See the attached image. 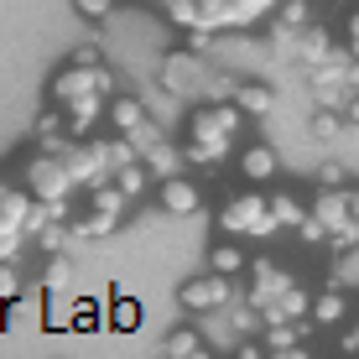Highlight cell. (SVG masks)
Listing matches in <instances>:
<instances>
[{"label": "cell", "instance_id": "obj_34", "mask_svg": "<svg viewBox=\"0 0 359 359\" xmlns=\"http://www.w3.org/2000/svg\"><path fill=\"white\" fill-rule=\"evenodd\" d=\"M349 53L359 57V11H354V16H349Z\"/></svg>", "mask_w": 359, "mask_h": 359}, {"label": "cell", "instance_id": "obj_8", "mask_svg": "<svg viewBox=\"0 0 359 359\" xmlns=\"http://www.w3.org/2000/svg\"><path fill=\"white\" fill-rule=\"evenodd\" d=\"M162 214H172V219H188V214H198V188L188 177H162Z\"/></svg>", "mask_w": 359, "mask_h": 359}, {"label": "cell", "instance_id": "obj_7", "mask_svg": "<svg viewBox=\"0 0 359 359\" xmlns=\"http://www.w3.org/2000/svg\"><path fill=\"white\" fill-rule=\"evenodd\" d=\"M83 94H99V83H94V68H83V63H73V68H63V73H57V79H53V99H57V104H73V99H83ZM109 99V94H104Z\"/></svg>", "mask_w": 359, "mask_h": 359}, {"label": "cell", "instance_id": "obj_5", "mask_svg": "<svg viewBox=\"0 0 359 359\" xmlns=\"http://www.w3.org/2000/svg\"><path fill=\"white\" fill-rule=\"evenodd\" d=\"M250 281H255V287H250V307H261V313L276 307L281 297H287V287H292V276L276 261H250Z\"/></svg>", "mask_w": 359, "mask_h": 359}, {"label": "cell", "instance_id": "obj_13", "mask_svg": "<svg viewBox=\"0 0 359 359\" xmlns=\"http://www.w3.org/2000/svg\"><path fill=\"white\" fill-rule=\"evenodd\" d=\"M271 214H276L281 229H302V224H307V208L297 203L292 193H276V198H271Z\"/></svg>", "mask_w": 359, "mask_h": 359}, {"label": "cell", "instance_id": "obj_28", "mask_svg": "<svg viewBox=\"0 0 359 359\" xmlns=\"http://www.w3.org/2000/svg\"><path fill=\"white\" fill-rule=\"evenodd\" d=\"M63 240H68V229H63V214H53V224H42V250H63Z\"/></svg>", "mask_w": 359, "mask_h": 359}, {"label": "cell", "instance_id": "obj_16", "mask_svg": "<svg viewBox=\"0 0 359 359\" xmlns=\"http://www.w3.org/2000/svg\"><path fill=\"white\" fill-rule=\"evenodd\" d=\"M141 162H146V167H151V172H162V177H172V172H177V167H182V156H177V151H172V146H167V141H156V146H146V151H141Z\"/></svg>", "mask_w": 359, "mask_h": 359}, {"label": "cell", "instance_id": "obj_17", "mask_svg": "<svg viewBox=\"0 0 359 359\" xmlns=\"http://www.w3.org/2000/svg\"><path fill=\"white\" fill-rule=\"evenodd\" d=\"M234 99H240V109H250V115H266V109L276 104V94H271L266 83H240V94H234Z\"/></svg>", "mask_w": 359, "mask_h": 359}, {"label": "cell", "instance_id": "obj_27", "mask_svg": "<svg viewBox=\"0 0 359 359\" xmlns=\"http://www.w3.org/2000/svg\"><path fill=\"white\" fill-rule=\"evenodd\" d=\"M167 16L177 27H198V0H167Z\"/></svg>", "mask_w": 359, "mask_h": 359}, {"label": "cell", "instance_id": "obj_30", "mask_svg": "<svg viewBox=\"0 0 359 359\" xmlns=\"http://www.w3.org/2000/svg\"><path fill=\"white\" fill-rule=\"evenodd\" d=\"M276 21H281V27H297V32H302V27H307V0H287Z\"/></svg>", "mask_w": 359, "mask_h": 359}, {"label": "cell", "instance_id": "obj_29", "mask_svg": "<svg viewBox=\"0 0 359 359\" xmlns=\"http://www.w3.org/2000/svg\"><path fill=\"white\" fill-rule=\"evenodd\" d=\"M339 130H344V120L333 115V109H318V115H313V135H318V141H328V135H339Z\"/></svg>", "mask_w": 359, "mask_h": 359}, {"label": "cell", "instance_id": "obj_37", "mask_svg": "<svg viewBox=\"0 0 359 359\" xmlns=\"http://www.w3.org/2000/svg\"><path fill=\"white\" fill-rule=\"evenodd\" d=\"M349 214L359 219V188H349Z\"/></svg>", "mask_w": 359, "mask_h": 359}, {"label": "cell", "instance_id": "obj_4", "mask_svg": "<svg viewBox=\"0 0 359 359\" xmlns=\"http://www.w3.org/2000/svg\"><path fill=\"white\" fill-rule=\"evenodd\" d=\"M224 302H229V276H219V271L182 281V307H188V313H214V307H224Z\"/></svg>", "mask_w": 359, "mask_h": 359}, {"label": "cell", "instance_id": "obj_6", "mask_svg": "<svg viewBox=\"0 0 359 359\" xmlns=\"http://www.w3.org/2000/svg\"><path fill=\"white\" fill-rule=\"evenodd\" d=\"M203 83H208V73H203V63H198V53L167 57V68H162V89L167 94H198Z\"/></svg>", "mask_w": 359, "mask_h": 359}, {"label": "cell", "instance_id": "obj_38", "mask_svg": "<svg viewBox=\"0 0 359 359\" xmlns=\"http://www.w3.org/2000/svg\"><path fill=\"white\" fill-rule=\"evenodd\" d=\"M344 349H359V323H354V333H349V339H344Z\"/></svg>", "mask_w": 359, "mask_h": 359}, {"label": "cell", "instance_id": "obj_36", "mask_svg": "<svg viewBox=\"0 0 359 359\" xmlns=\"http://www.w3.org/2000/svg\"><path fill=\"white\" fill-rule=\"evenodd\" d=\"M349 120H354V126H359V89L349 94Z\"/></svg>", "mask_w": 359, "mask_h": 359}, {"label": "cell", "instance_id": "obj_3", "mask_svg": "<svg viewBox=\"0 0 359 359\" xmlns=\"http://www.w3.org/2000/svg\"><path fill=\"white\" fill-rule=\"evenodd\" d=\"M234 130H240V109L234 104H214V109L193 115V141H203V146H229Z\"/></svg>", "mask_w": 359, "mask_h": 359}, {"label": "cell", "instance_id": "obj_25", "mask_svg": "<svg viewBox=\"0 0 359 359\" xmlns=\"http://www.w3.org/2000/svg\"><path fill=\"white\" fill-rule=\"evenodd\" d=\"M68 281H73V261H68V255H57V261L47 266V292H63Z\"/></svg>", "mask_w": 359, "mask_h": 359}, {"label": "cell", "instance_id": "obj_31", "mask_svg": "<svg viewBox=\"0 0 359 359\" xmlns=\"http://www.w3.org/2000/svg\"><path fill=\"white\" fill-rule=\"evenodd\" d=\"M328 240H333V250H354V245H359V219H349V224H339V229L328 234Z\"/></svg>", "mask_w": 359, "mask_h": 359}, {"label": "cell", "instance_id": "obj_26", "mask_svg": "<svg viewBox=\"0 0 359 359\" xmlns=\"http://www.w3.org/2000/svg\"><path fill=\"white\" fill-rule=\"evenodd\" d=\"M73 11L83 21H104V16H115V0H73Z\"/></svg>", "mask_w": 359, "mask_h": 359}, {"label": "cell", "instance_id": "obj_9", "mask_svg": "<svg viewBox=\"0 0 359 359\" xmlns=\"http://www.w3.org/2000/svg\"><path fill=\"white\" fill-rule=\"evenodd\" d=\"M313 214L328 224V234L339 229V224H349V193H339V188H328V193H318V203H313Z\"/></svg>", "mask_w": 359, "mask_h": 359}, {"label": "cell", "instance_id": "obj_12", "mask_svg": "<svg viewBox=\"0 0 359 359\" xmlns=\"http://www.w3.org/2000/svg\"><path fill=\"white\" fill-rule=\"evenodd\" d=\"M99 109H104V94H83V99H73V104H68V126L83 135V130H89L94 120H99Z\"/></svg>", "mask_w": 359, "mask_h": 359}, {"label": "cell", "instance_id": "obj_39", "mask_svg": "<svg viewBox=\"0 0 359 359\" xmlns=\"http://www.w3.org/2000/svg\"><path fill=\"white\" fill-rule=\"evenodd\" d=\"M349 83H354V89H359V68H349Z\"/></svg>", "mask_w": 359, "mask_h": 359}, {"label": "cell", "instance_id": "obj_21", "mask_svg": "<svg viewBox=\"0 0 359 359\" xmlns=\"http://www.w3.org/2000/svg\"><path fill=\"white\" fill-rule=\"evenodd\" d=\"M135 323H141V307H135L130 297H120V302L109 307V328H120V333H135Z\"/></svg>", "mask_w": 359, "mask_h": 359}, {"label": "cell", "instance_id": "obj_20", "mask_svg": "<svg viewBox=\"0 0 359 359\" xmlns=\"http://www.w3.org/2000/svg\"><path fill=\"white\" fill-rule=\"evenodd\" d=\"M115 182H120V193L141 198V193H146V162H126V167L115 172Z\"/></svg>", "mask_w": 359, "mask_h": 359}, {"label": "cell", "instance_id": "obj_33", "mask_svg": "<svg viewBox=\"0 0 359 359\" xmlns=\"http://www.w3.org/2000/svg\"><path fill=\"white\" fill-rule=\"evenodd\" d=\"M73 63H83V68H99V53H94V47H79V53H73Z\"/></svg>", "mask_w": 359, "mask_h": 359}, {"label": "cell", "instance_id": "obj_35", "mask_svg": "<svg viewBox=\"0 0 359 359\" xmlns=\"http://www.w3.org/2000/svg\"><path fill=\"white\" fill-rule=\"evenodd\" d=\"M344 182V167H323V188H339Z\"/></svg>", "mask_w": 359, "mask_h": 359}, {"label": "cell", "instance_id": "obj_11", "mask_svg": "<svg viewBox=\"0 0 359 359\" xmlns=\"http://www.w3.org/2000/svg\"><path fill=\"white\" fill-rule=\"evenodd\" d=\"M109 126L130 135L135 126H146V104L141 99H109Z\"/></svg>", "mask_w": 359, "mask_h": 359}, {"label": "cell", "instance_id": "obj_18", "mask_svg": "<svg viewBox=\"0 0 359 359\" xmlns=\"http://www.w3.org/2000/svg\"><path fill=\"white\" fill-rule=\"evenodd\" d=\"M126 203H130V193H120V182H109V188H99V182H94V208H99V214H126Z\"/></svg>", "mask_w": 359, "mask_h": 359}, {"label": "cell", "instance_id": "obj_22", "mask_svg": "<svg viewBox=\"0 0 359 359\" xmlns=\"http://www.w3.org/2000/svg\"><path fill=\"white\" fill-rule=\"evenodd\" d=\"M344 307H349V302H344L339 292H323V297L313 302V318H318V323H339V318H344Z\"/></svg>", "mask_w": 359, "mask_h": 359}, {"label": "cell", "instance_id": "obj_19", "mask_svg": "<svg viewBox=\"0 0 359 359\" xmlns=\"http://www.w3.org/2000/svg\"><path fill=\"white\" fill-rule=\"evenodd\" d=\"M214 271H219V276H240V271H245V255H240V245H214Z\"/></svg>", "mask_w": 359, "mask_h": 359}, {"label": "cell", "instance_id": "obj_1", "mask_svg": "<svg viewBox=\"0 0 359 359\" xmlns=\"http://www.w3.org/2000/svg\"><path fill=\"white\" fill-rule=\"evenodd\" d=\"M219 229H224V234H271L281 224H276V214H271V198L245 193V198H229V203H224Z\"/></svg>", "mask_w": 359, "mask_h": 359}, {"label": "cell", "instance_id": "obj_10", "mask_svg": "<svg viewBox=\"0 0 359 359\" xmlns=\"http://www.w3.org/2000/svg\"><path fill=\"white\" fill-rule=\"evenodd\" d=\"M240 172L250 182H266V177H276V151L271 146H250V151L240 156Z\"/></svg>", "mask_w": 359, "mask_h": 359}, {"label": "cell", "instance_id": "obj_15", "mask_svg": "<svg viewBox=\"0 0 359 359\" xmlns=\"http://www.w3.org/2000/svg\"><path fill=\"white\" fill-rule=\"evenodd\" d=\"M167 354H172V359H203V354H208V344L198 339L193 328H177V333L167 339Z\"/></svg>", "mask_w": 359, "mask_h": 359}, {"label": "cell", "instance_id": "obj_24", "mask_svg": "<svg viewBox=\"0 0 359 359\" xmlns=\"http://www.w3.org/2000/svg\"><path fill=\"white\" fill-rule=\"evenodd\" d=\"M208 99H234L240 94V79H229V73H208Z\"/></svg>", "mask_w": 359, "mask_h": 359}, {"label": "cell", "instance_id": "obj_32", "mask_svg": "<svg viewBox=\"0 0 359 359\" xmlns=\"http://www.w3.org/2000/svg\"><path fill=\"white\" fill-rule=\"evenodd\" d=\"M16 292H21V276L11 271V261H0V302H16Z\"/></svg>", "mask_w": 359, "mask_h": 359}, {"label": "cell", "instance_id": "obj_2", "mask_svg": "<svg viewBox=\"0 0 359 359\" xmlns=\"http://www.w3.org/2000/svg\"><path fill=\"white\" fill-rule=\"evenodd\" d=\"M73 167L68 162H53V156H36L32 162V198H42V203H63L73 193Z\"/></svg>", "mask_w": 359, "mask_h": 359}, {"label": "cell", "instance_id": "obj_14", "mask_svg": "<svg viewBox=\"0 0 359 359\" xmlns=\"http://www.w3.org/2000/svg\"><path fill=\"white\" fill-rule=\"evenodd\" d=\"M302 63H307V68L333 63V42H328V32H302Z\"/></svg>", "mask_w": 359, "mask_h": 359}, {"label": "cell", "instance_id": "obj_23", "mask_svg": "<svg viewBox=\"0 0 359 359\" xmlns=\"http://www.w3.org/2000/svg\"><path fill=\"white\" fill-rule=\"evenodd\" d=\"M120 224V219L115 214H99V208H94V214L89 219H79V224H73V234H89V240H94V234H109V229H115Z\"/></svg>", "mask_w": 359, "mask_h": 359}]
</instances>
